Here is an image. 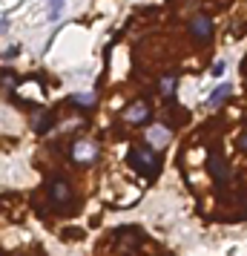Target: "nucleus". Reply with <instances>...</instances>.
<instances>
[{"label": "nucleus", "instance_id": "nucleus-9", "mask_svg": "<svg viewBox=\"0 0 247 256\" xmlns=\"http://www.w3.org/2000/svg\"><path fill=\"white\" fill-rule=\"evenodd\" d=\"M155 130H161V127H155ZM149 141H155V144H164V141H167V133H149Z\"/></svg>", "mask_w": 247, "mask_h": 256}, {"label": "nucleus", "instance_id": "nucleus-7", "mask_svg": "<svg viewBox=\"0 0 247 256\" xmlns=\"http://www.w3.org/2000/svg\"><path fill=\"white\" fill-rule=\"evenodd\" d=\"M49 127H52V115H43L37 121V133H49Z\"/></svg>", "mask_w": 247, "mask_h": 256}, {"label": "nucleus", "instance_id": "nucleus-2", "mask_svg": "<svg viewBox=\"0 0 247 256\" xmlns=\"http://www.w3.org/2000/svg\"><path fill=\"white\" fill-rule=\"evenodd\" d=\"M49 196H52V202H55V205H66L72 193H69V184L58 179V182H52V187H49Z\"/></svg>", "mask_w": 247, "mask_h": 256}, {"label": "nucleus", "instance_id": "nucleus-3", "mask_svg": "<svg viewBox=\"0 0 247 256\" xmlns=\"http://www.w3.org/2000/svg\"><path fill=\"white\" fill-rule=\"evenodd\" d=\"M72 158H75V161H83V164H89V161L95 158V147H92V144L78 141V144L72 147Z\"/></svg>", "mask_w": 247, "mask_h": 256}, {"label": "nucleus", "instance_id": "nucleus-10", "mask_svg": "<svg viewBox=\"0 0 247 256\" xmlns=\"http://www.w3.org/2000/svg\"><path fill=\"white\" fill-rule=\"evenodd\" d=\"M221 72H224V61H221V64H215V67H213V75H221Z\"/></svg>", "mask_w": 247, "mask_h": 256}, {"label": "nucleus", "instance_id": "nucleus-8", "mask_svg": "<svg viewBox=\"0 0 247 256\" xmlns=\"http://www.w3.org/2000/svg\"><path fill=\"white\" fill-rule=\"evenodd\" d=\"M173 89H176V81H173V78H164V81H161V92H164V95H173Z\"/></svg>", "mask_w": 247, "mask_h": 256}, {"label": "nucleus", "instance_id": "nucleus-6", "mask_svg": "<svg viewBox=\"0 0 247 256\" xmlns=\"http://www.w3.org/2000/svg\"><path fill=\"white\" fill-rule=\"evenodd\" d=\"M227 95H230V86H227V84H224V86H218V89L213 92V98H210V104H218L221 98H227Z\"/></svg>", "mask_w": 247, "mask_h": 256}, {"label": "nucleus", "instance_id": "nucleus-5", "mask_svg": "<svg viewBox=\"0 0 247 256\" xmlns=\"http://www.w3.org/2000/svg\"><path fill=\"white\" fill-rule=\"evenodd\" d=\"M61 9H64V0H49V17L52 20L61 17Z\"/></svg>", "mask_w": 247, "mask_h": 256}, {"label": "nucleus", "instance_id": "nucleus-11", "mask_svg": "<svg viewBox=\"0 0 247 256\" xmlns=\"http://www.w3.org/2000/svg\"><path fill=\"white\" fill-rule=\"evenodd\" d=\"M242 144H245V150H247V136H245V141H242Z\"/></svg>", "mask_w": 247, "mask_h": 256}, {"label": "nucleus", "instance_id": "nucleus-4", "mask_svg": "<svg viewBox=\"0 0 247 256\" xmlns=\"http://www.w3.org/2000/svg\"><path fill=\"white\" fill-rule=\"evenodd\" d=\"M127 115H130V121H144L147 118V107H144V104H135Z\"/></svg>", "mask_w": 247, "mask_h": 256}, {"label": "nucleus", "instance_id": "nucleus-1", "mask_svg": "<svg viewBox=\"0 0 247 256\" xmlns=\"http://www.w3.org/2000/svg\"><path fill=\"white\" fill-rule=\"evenodd\" d=\"M190 32L196 35L198 40H210V37H213V20L207 15H196L193 23H190Z\"/></svg>", "mask_w": 247, "mask_h": 256}]
</instances>
